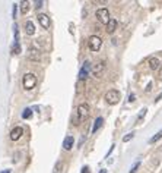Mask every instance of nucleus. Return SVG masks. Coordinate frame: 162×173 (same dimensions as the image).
Listing matches in <instances>:
<instances>
[{"label":"nucleus","mask_w":162,"mask_h":173,"mask_svg":"<svg viewBox=\"0 0 162 173\" xmlns=\"http://www.w3.org/2000/svg\"><path fill=\"white\" fill-rule=\"evenodd\" d=\"M38 22L41 24V27L44 30H48L50 28V18L45 15V13H40L38 15Z\"/></svg>","instance_id":"423d86ee"},{"label":"nucleus","mask_w":162,"mask_h":173,"mask_svg":"<svg viewBox=\"0 0 162 173\" xmlns=\"http://www.w3.org/2000/svg\"><path fill=\"white\" fill-rule=\"evenodd\" d=\"M120 98H121V94H120L117 90H110V91L105 94V101H107L108 104H111V106L117 104V103L120 101Z\"/></svg>","instance_id":"7ed1b4c3"},{"label":"nucleus","mask_w":162,"mask_h":173,"mask_svg":"<svg viewBox=\"0 0 162 173\" xmlns=\"http://www.w3.org/2000/svg\"><path fill=\"white\" fill-rule=\"evenodd\" d=\"M80 173H89V167H88V166H85V167L82 169V172H80Z\"/></svg>","instance_id":"a878e982"},{"label":"nucleus","mask_w":162,"mask_h":173,"mask_svg":"<svg viewBox=\"0 0 162 173\" xmlns=\"http://www.w3.org/2000/svg\"><path fill=\"white\" fill-rule=\"evenodd\" d=\"M73 144H75L73 136H66V138H64V141H63V148L69 151V150H72V148H73Z\"/></svg>","instance_id":"9b49d317"},{"label":"nucleus","mask_w":162,"mask_h":173,"mask_svg":"<svg viewBox=\"0 0 162 173\" xmlns=\"http://www.w3.org/2000/svg\"><path fill=\"white\" fill-rule=\"evenodd\" d=\"M115 30H117V21H115V19H110V22L107 24V28H105V31H107L108 34H112Z\"/></svg>","instance_id":"f8f14e48"},{"label":"nucleus","mask_w":162,"mask_h":173,"mask_svg":"<svg viewBox=\"0 0 162 173\" xmlns=\"http://www.w3.org/2000/svg\"><path fill=\"white\" fill-rule=\"evenodd\" d=\"M99 173H107V170H105V169H102V170H101Z\"/></svg>","instance_id":"2f4dec72"},{"label":"nucleus","mask_w":162,"mask_h":173,"mask_svg":"<svg viewBox=\"0 0 162 173\" xmlns=\"http://www.w3.org/2000/svg\"><path fill=\"white\" fill-rule=\"evenodd\" d=\"M82 82H83V81H80V79H79V84H78V93H80V91H82Z\"/></svg>","instance_id":"393cba45"},{"label":"nucleus","mask_w":162,"mask_h":173,"mask_svg":"<svg viewBox=\"0 0 162 173\" xmlns=\"http://www.w3.org/2000/svg\"><path fill=\"white\" fill-rule=\"evenodd\" d=\"M22 117H24V119H31V117H32V110H31V109H25L24 113H22Z\"/></svg>","instance_id":"a211bd4d"},{"label":"nucleus","mask_w":162,"mask_h":173,"mask_svg":"<svg viewBox=\"0 0 162 173\" xmlns=\"http://www.w3.org/2000/svg\"><path fill=\"white\" fill-rule=\"evenodd\" d=\"M105 69V63L104 62H99V63H96L94 68H92V73L95 75V76H98V75H101V72Z\"/></svg>","instance_id":"1a4fd4ad"},{"label":"nucleus","mask_w":162,"mask_h":173,"mask_svg":"<svg viewBox=\"0 0 162 173\" xmlns=\"http://www.w3.org/2000/svg\"><path fill=\"white\" fill-rule=\"evenodd\" d=\"M128 101H134V94H130L128 96Z\"/></svg>","instance_id":"cd10ccee"},{"label":"nucleus","mask_w":162,"mask_h":173,"mask_svg":"<svg viewBox=\"0 0 162 173\" xmlns=\"http://www.w3.org/2000/svg\"><path fill=\"white\" fill-rule=\"evenodd\" d=\"M88 115H89V106L86 103L79 104V107H78V120H76L75 125H79L80 122H83L88 117Z\"/></svg>","instance_id":"f03ea898"},{"label":"nucleus","mask_w":162,"mask_h":173,"mask_svg":"<svg viewBox=\"0 0 162 173\" xmlns=\"http://www.w3.org/2000/svg\"><path fill=\"white\" fill-rule=\"evenodd\" d=\"M2 173H10V170H9V169H6V170H3Z\"/></svg>","instance_id":"7c9ffc66"},{"label":"nucleus","mask_w":162,"mask_h":173,"mask_svg":"<svg viewBox=\"0 0 162 173\" xmlns=\"http://www.w3.org/2000/svg\"><path fill=\"white\" fill-rule=\"evenodd\" d=\"M22 134H24V129H22L21 126H16V128L12 129V132H10V139H12V141H18V139L22 136Z\"/></svg>","instance_id":"0eeeda50"},{"label":"nucleus","mask_w":162,"mask_h":173,"mask_svg":"<svg viewBox=\"0 0 162 173\" xmlns=\"http://www.w3.org/2000/svg\"><path fill=\"white\" fill-rule=\"evenodd\" d=\"M43 3H44V2H37V6H35V8H37V9L43 8Z\"/></svg>","instance_id":"bb28decb"},{"label":"nucleus","mask_w":162,"mask_h":173,"mask_svg":"<svg viewBox=\"0 0 162 173\" xmlns=\"http://www.w3.org/2000/svg\"><path fill=\"white\" fill-rule=\"evenodd\" d=\"M28 11H29V2H22L21 3V12L25 15Z\"/></svg>","instance_id":"f3484780"},{"label":"nucleus","mask_w":162,"mask_h":173,"mask_svg":"<svg viewBox=\"0 0 162 173\" xmlns=\"http://www.w3.org/2000/svg\"><path fill=\"white\" fill-rule=\"evenodd\" d=\"M102 122H104V119L102 117H98L95 122H94V128H92V132H96L99 128H101V125H102Z\"/></svg>","instance_id":"2eb2a0df"},{"label":"nucleus","mask_w":162,"mask_h":173,"mask_svg":"<svg viewBox=\"0 0 162 173\" xmlns=\"http://www.w3.org/2000/svg\"><path fill=\"white\" fill-rule=\"evenodd\" d=\"M88 44H89V49H91L92 51H98V50L101 49L102 40H101V37H98V35H92V37H89Z\"/></svg>","instance_id":"39448f33"},{"label":"nucleus","mask_w":162,"mask_h":173,"mask_svg":"<svg viewBox=\"0 0 162 173\" xmlns=\"http://www.w3.org/2000/svg\"><path fill=\"white\" fill-rule=\"evenodd\" d=\"M149 68H150L152 70H158V69L161 68L159 59H158V57H150V59H149Z\"/></svg>","instance_id":"6e6552de"},{"label":"nucleus","mask_w":162,"mask_h":173,"mask_svg":"<svg viewBox=\"0 0 162 173\" xmlns=\"http://www.w3.org/2000/svg\"><path fill=\"white\" fill-rule=\"evenodd\" d=\"M63 170V161H57L54 166V173H61Z\"/></svg>","instance_id":"6ab92c4d"},{"label":"nucleus","mask_w":162,"mask_h":173,"mask_svg":"<svg viewBox=\"0 0 162 173\" xmlns=\"http://www.w3.org/2000/svg\"><path fill=\"white\" fill-rule=\"evenodd\" d=\"M159 79H162V65H161V68H159Z\"/></svg>","instance_id":"c85d7f7f"},{"label":"nucleus","mask_w":162,"mask_h":173,"mask_svg":"<svg viewBox=\"0 0 162 173\" xmlns=\"http://www.w3.org/2000/svg\"><path fill=\"white\" fill-rule=\"evenodd\" d=\"M139 166H140V161L137 160V161H136V163L131 166V169H130V173H136V170L139 169Z\"/></svg>","instance_id":"4be33fe9"},{"label":"nucleus","mask_w":162,"mask_h":173,"mask_svg":"<svg viewBox=\"0 0 162 173\" xmlns=\"http://www.w3.org/2000/svg\"><path fill=\"white\" fill-rule=\"evenodd\" d=\"M96 18H98V21L101 22V24H108L110 22V12H108V9L107 8H101V9H98L96 11Z\"/></svg>","instance_id":"20e7f679"},{"label":"nucleus","mask_w":162,"mask_h":173,"mask_svg":"<svg viewBox=\"0 0 162 173\" xmlns=\"http://www.w3.org/2000/svg\"><path fill=\"white\" fill-rule=\"evenodd\" d=\"M133 136H134V134L133 132H130V134H127L124 138H123V142H128L130 139H133Z\"/></svg>","instance_id":"5701e85b"},{"label":"nucleus","mask_w":162,"mask_h":173,"mask_svg":"<svg viewBox=\"0 0 162 173\" xmlns=\"http://www.w3.org/2000/svg\"><path fill=\"white\" fill-rule=\"evenodd\" d=\"M25 31H27L28 35H34V34H35V27H34V24H32L31 21H28V22L25 24Z\"/></svg>","instance_id":"ddd939ff"},{"label":"nucleus","mask_w":162,"mask_h":173,"mask_svg":"<svg viewBox=\"0 0 162 173\" xmlns=\"http://www.w3.org/2000/svg\"><path fill=\"white\" fill-rule=\"evenodd\" d=\"M12 51H13V54H19V53H21V44H19V43H15Z\"/></svg>","instance_id":"412c9836"},{"label":"nucleus","mask_w":162,"mask_h":173,"mask_svg":"<svg viewBox=\"0 0 162 173\" xmlns=\"http://www.w3.org/2000/svg\"><path fill=\"white\" fill-rule=\"evenodd\" d=\"M161 138H162V131H159L155 136H152V138L149 139V144H153V142H156V141H158V139H161Z\"/></svg>","instance_id":"aec40b11"},{"label":"nucleus","mask_w":162,"mask_h":173,"mask_svg":"<svg viewBox=\"0 0 162 173\" xmlns=\"http://www.w3.org/2000/svg\"><path fill=\"white\" fill-rule=\"evenodd\" d=\"M22 85L25 90H34L35 85H37V76L34 73H25L24 78H22Z\"/></svg>","instance_id":"f257e3e1"},{"label":"nucleus","mask_w":162,"mask_h":173,"mask_svg":"<svg viewBox=\"0 0 162 173\" xmlns=\"http://www.w3.org/2000/svg\"><path fill=\"white\" fill-rule=\"evenodd\" d=\"M146 112H147V109H143V110L139 113V116H137V119H136V125H140V122H142L143 117L146 116Z\"/></svg>","instance_id":"dca6fc26"},{"label":"nucleus","mask_w":162,"mask_h":173,"mask_svg":"<svg viewBox=\"0 0 162 173\" xmlns=\"http://www.w3.org/2000/svg\"><path fill=\"white\" fill-rule=\"evenodd\" d=\"M89 66H91V65H89V62H86V63H85V65L82 66V69H80V72H79V79H80V81H83V79H85V78L88 76V72H89Z\"/></svg>","instance_id":"9d476101"},{"label":"nucleus","mask_w":162,"mask_h":173,"mask_svg":"<svg viewBox=\"0 0 162 173\" xmlns=\"http://www.w3.org/2000/svg\"><path fill=\"white\" fill-rule=\"evenodd\" d=\"M16 11H18V5H13V11H12V16H13V19L16 18Z\"/></svg>","instance_id":"b1692460"},{"label":"nucleus","mask_w":162,"mask_h":173,"mask_svg":"<svg viewBox=\"0 0 162 173\" xmlns=\"http://www.w3.org/2000/svg\"><path fill=\"white\" fill-rule=\"evenodd\" d=\"M29 59L31 60H38L40 59V51L37 49H31L29 50Z\"/></svg>","instance_id":"4468645a"},{"label":"nucleus","mask_w":162,"mask_h":173,"mask_svg":"<svg viewBox=\"0 0 162 173\" xmlns=\"http://www.w3.org/2000/svg\"><path fill=\"white\" fill-rule=\"evenodd\" d=\"M150 88H152V84H149V85H147V88H146V91L149 93V91H150Z\"/></svg>","instance_id":"c756f323"}]
</instances>
